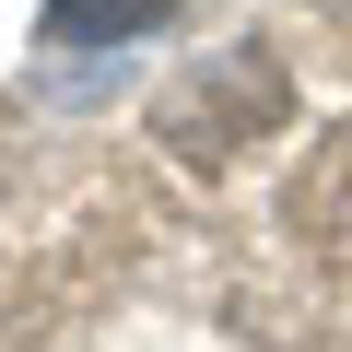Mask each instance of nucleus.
<instances>
[{
    "instance_id": "nucleus-1",
    "label": "nucleus",
    "mask_w": 352,
    "mask_h": 352,
    "mask_svg": "<svg viewBox=\"0 0 352 352\" xmlns=\"http://www.w3.org/2000/svg\"><path fill=\"white\" fill-rule=\"evenodd\" d=\"M176 0H47V47H106V36H153Z\"/></svg>"
}]
</instances>
